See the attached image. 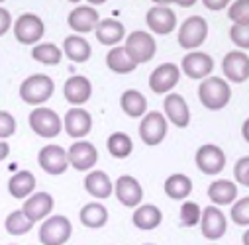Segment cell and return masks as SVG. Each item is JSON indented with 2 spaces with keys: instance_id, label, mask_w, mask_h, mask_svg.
<instances>
[{
  "instance_id": "cell-1",
  "label": "cell",
  "mask_w": 249,
  "mask_h": 245,
  "mask_svg": "<svg viewBox=\"0 0 249 245\" xmlns=\"http://www.w3.org/2000/svg\"><path fill=\"white\" fill-rule=\"evenodd\" d=\"M198 98L208 110H222L231 98V88L222 77H206L198 87Z\"/></svg>"
},
{
  "instance_id": "cell-2",
  "label": "cell",
  "mask_w": 249,
  "mask_h": 245,
  "mask_svg": "<svg viewBox=\"0 0 249 245\" xmlns=\"http://www.w3.org/2000/svg\"><path fill=\"white\" fill-rule=\"evenodd\" d=\"M53 90H55V83L51 81V77H47L43 73H37V75H32V77L24 79V83L20 85L18 94L26 104L39 106V104L47 102L53 96Z\"/></svg>"
},
{
  "instance_id": "cell-3",
  "label": "cell",
  "mask_w": 249,
  "mask_h": 245,
  "mask_svg": "<svg viewBox=\"0 0 249 245\" xmlns=\"http://www.w3.org/2000/svg\"><path fill=\"white\" fill-rule=\"evenodd\" d=\"M28 124L32 128V132L39 138H45V140H51V138H57L63 130V122H61L59 114L55 110H49V108H34L28 116Z\"/></svg>"
},
{
  "instance_id": "cell-4",
  "label": "cell",
  "mask_w": 249,
  "mask_h": 245,
  "mask_svg": "<svg viewBox=\"0 0 249 245\" xmlns=\"http://www.w3.org/2000/svg\"><path fill=\"white\" fill-rule=\"evenodd\" d=\"M126 51L130 53V57L136 61L138 65L142 63H147L151 61L157 53V43H155V37L149 34V32H143V30H134L128 39H126Z\"/></svg>"
},
{
  "instance_id": "cell-5",
  "label": "cell",
  "mask_w": 249,
  "mask_h": 245,
  "mask_svg": "<svg viewBox=\"0 0 249 245\" xmlns=\"http://www.w3.org/2000/svg\"><path fill=\"white\" fill-rule=\"evenodd\" d=\"M208 37V24L202 16H191L182 22V26L178 28V45L182 49H196L200 47Z\"/></svg>"
},
{
  "instance_id": "cell-6",
  "label": "cell",
  "mask_w": 249,
  "mask_h": 245,
  "mask_svg": "<svg viewBox=\"0 0 249 245\" xmlns=\"http://www.w3.org/2000/svg\"><path fill=\"white\" fill-rule=\"evenodd\" d=\"M73 224L65 216H51L39 228V241L43 245H65L71 239Z\"/></svg>"
},
{
  "instance_id": "cell-7",
  "label": "cell",
  "mask_w": 249,
  "mask_h": 245,
  "mask_svg": "<svg viewBox=\"0 0 249 245\" xmlns=\"http://www.w3.org/2000/svg\"><path fill=\"white\" fill-rule=\"evenodd\" d=\"M45 34V24L39 16L26 12L14 22V37L24 45H36Z\"/></svg>"
},
{
  "instance_id": "cell-8",
  "label": "cell",
  "mask_w": 249,
  "mask_h": 245,
  "mask_svg": "<svg viewBox=\"0 0 249 245\" xmlns=\"http://www.w3.org/2000/svg\"><path fill=\"white\" fill-rule=\"evenodd\" d=\"M37 163H39V167L47 175L57 176V175H63L69 169V155H67V151L61 147V145L49 143V145H45V147L39 149Z\"/></svg>"
},
{
  "instance_id": "cell-9",
  "label": "cell",
  "mask_w": 249,
  "mask_h": 245,
  "mask_svg": "<svg viewBox=\"0 0 249 245\" xmlns=\"http://www.w3.org/2000/svg\"><path fill=\"white\" fill-rule=\"evenodd\" d=\"M167 136V118L161 112H147L140 124V138L145 145H159Z\"/></svg>"
},
{
  "instance_id": "cell-10",
  "label": "cell",
  "mask_w": 249,
  "mask_h": 245,
  "mask_svg": "<svg viewBox=\"0 0 249 245\" xmlns=\"http://www.w3.org/2000/svg\"><path fill=\"white\" fill-rule=\"evenodd\" d=\"M195 161H196V167L204 175H218L226 167V153L222 151V147H218L214 143H206V145L198 147Z\"/></svg>"
},
{
  "instance_id": "cell-11",
  "label": "cell",
  "mask_w": 249,
  "mask_h": 245,
  "mask_svg": "<svg viewBox=\"0 0 249 245\" xmlns=\"http://www.w3.org/2000/svg\"><path fill=\"white\" fill-rule=\"evenodd\" d=\"M180 67L189 79H206L214 69V59L204 51H191L182 57Z\"/></svg>"
},
{
  "instance_id": "cell-12",
  "label": "cell",
  "mask_w": 249,
  "mask_h": 245,
  "mask_svg": "<svg viewBox=\"0 0 249 245\" xmlns=\"http://www.w3.org/2000/svg\"><path fill=\"white\" fill-rule=\"evenodd\" d=\"M114 192H116V198L124 206H128V208H136L143 200V189H142V185L138 182V178H134L130 175H122L114 182Z\"/></svg>"
},
{
  "instance_id": "cell-13",
  "label": "cell",
  "mask_w": 249,
  "mask_h": 245,
  "mask_svg": "<svg viewBox=\"0 0 249 245\" xmlns=\"http://www.w3.org/2000/svg\"><path fill=\"white\" fill-rule=\"evenodd\" d=\"M222 73L231 83H245L249 79V57L243 51H230L222 59Z\"/></svg>"
},
{
  "instance_id": "cell-14",
  "label": "cell",
  "mask_w": 249,
  "mask_h": 245,
  "mask_svg": "<svg viewBox=\"0 0 249 245\" xmlns=\"http://www.w3.org/2000/svg\"><path fill=\"white\" fill-rule=\"evenodd\" d=\"M180 79V71L175 63H163L157 69H153L151 77H149V88L155 94H167L169 90H173L177 87Z\"/></svg>"
},
{
  "instance_id": "cell-15",
  "label": "cell",
  "mask_w": 249,
  "mask_h": 245,
  "mask_svg": "<svg viewBox=\"0 0 249 245\" xmlns=\"http://www.w3.org/2000/svg\"><path fill=\"white\" fill-rule=\"evenodd\" d=\"M69 165L75 171H90L98 163V149L90 141H75L69 151Z\"/></svg>"
},
{
  "instance_id": "cell-16",
  "label": "cell",
  "mask_w": 249,
  "mask_h": 245,
  "mask_svg": "<svg viewBox=\"0 0 249 245\" xmlns=\"http://www.w3.org/2000/svg\"><path fill=\"white\" fill-rule=\"evenodd\" d=\"M63 126H65V132L69 138H73V140L87 138L92 130V116L85 108H69L65 114Z\"/></svg>"
},
{
  "instance_id": "cell-17",
  "label": "cell",
  "mask_w": 249,
  "mask_h": 245,
  "mask_svg": "<svg viewBox=\"0 0 249 245\" xmlns=\"http://www.w3.org/2000/svg\"><path fill=\"white\" fill-rule=\"evenodd\" d=\"M145 22L153 34L167 35L177 28V14L169 6H153L145 14Z\"/></svg>"
},
{
  "instance_id": "cell-18",
  "label": "cell",
  "mask_w": 249,
  "mask_h": 245,
  "mask_svg": "<svg viewBox=\"0 0 249 245\" xmlns=\"http://www.w3.org/2000/svg\"><path fill=\"white\" fill-rule=\"evenodd\" d=\"M163 108H165V116L177 128H186L191 124V110H189V104H186L184 96H180L177 92H169L165 96Z\"/></svg>"
},
{
  "instance_id": "cell-19",
  "label": "cell",
  "mask_w": 249,
  "mask_h": 245,
  "mask_svg": "<svg viewBox=\"0 0 249 245\" xmlns=\"http://www.w3.org/2000/svg\"><path fill=\"white\" fill-rule=\"evenodd\" d=\"M63 96L69 104L81 106L90 100L92 96V83L83 75H73L63 85Z\"/></svg>"
},
{
  "instance_id": "cell-20",
  "label": "cell",
  "mask_w": 249,
  "mask_h": 245,
  "mask_svg": "<svg viewBox=\"0 0 249 245\" xmlns=\"http://www.w3.org/2000/svg\"><path fill=\"white\" fill-rule=\"evenodd\" d=\"M200 226H202V235L206 239L216 241L226 233L228 222H226L224 212L218 206H206L200 216Z\"/></svg>"
},
{
  "instance_id": "cell-21",
  "label": "cell",
  "mask_w": 249,
  "mask_h": 245,
  "mask_svg": "<svg viewBox=\"0 0 249 245\" xmlns=\"http://www.w3.org/2000/svg\"><path fill=\"white\" fill-rule=\"evenodd\" d=\"M55 202H53V196L49 192H34L26 198L24 206H22V212L36 224L43 218H47L53 210Z\"/></svg>"
},
{
  "instance_id": "cell-22",
  "label": "cell",
  "mask_w": 249,
  "mask_h": 245,
  "mask_svg": "<svg viewBox=\"0 0 249 245\" xmlns=\"http://www.w3.org/2000/svg\"><path fill=\"white\" fill-rule=\"evenodd\" d=\"M100 22L98 18V12L96 8L92 6H77L75 10L69 12L67 16V24L73 32L77 34H89V32H94L96 24Z\"/></svg>"
},
{
  "instance_id": "cell-23",
  "label": "cell",
  "mask_w": 249,
  "mask_h": 245,
  "mask_svg": "<svg viewBox=\"0 0 249 245\" xmlns=\"http://www.w3.org/2000/svg\"><path fill=\"white\" fill-rule=\"evenodd\" d=\"M106 67L116 75H128L138 69V63L130 57L124 45H116L106 55Z\"/></svg>"
},
{
  "instance_id": "cell-24",
  "label": "cell",
  "mask_w": 249,
  "mask_h": 245,
  "mask_svg": "<svg viewBox=\"0 0 249 245\" xmlns=\"http://www.w3.org/2000/svg\"><path fill=\"white\" fill-rule=\"evenodd\" d=\"M94 34L102 45H118L124 37H126V28H124V24L120 20L106 18V20H100L96 24Z\"/></svg>"
},
{
  "instance_id": "cell-25",
  "label": "cell",
  "mask_w": 249,
  "mask_h": 245,
  "mask_svg": "<svg viewBox=\"0 0 249 245\" xmlns=\"http://www.w3.org/2000/svg\"><path fill=\"white\" fill-rule=\"evenodd\" d=\"M85 189L90 196L98 198V200H104V198H110L112 196V180L110 176L104 173V171H90L87 176H85Z\"/></svg>"
},
{
  "instance_id": "cell-26",
  "label": "cell",
  "mask_w": 249,
  "mask_h": 245,
  "mask_svg": "<svg viewBox=\"0 0 249 245\" xmlns=\"http://www.w3.org/2000/svg\"><path fill=\"white\" fill-rule=\"evenodd\" d=\"M34 189H36V176L32 171H18L8 180V192L18 200L34 194Z\"/></svg>"
},
{
  "instance_id": "cell-27",
  "label": "cell",
  "mask_w": 249,
  "mask_h": 245,
  "mask_svg": "<svg viewBox=\"0 0 249 245\" xmlns=\"http://www.w3.org/2000/svg\"><path fill=\"white\" fill-rule=\"evenodd\" d=\"M63 53L73 61V63H87L92 55L90 43L81 35H67L63 41Z\"/></svg>"
},
{
  "instance_id": "cell-28",
  "label": "cell",
  "mask_w": 249,
  "mask_h": 245,
  "mask_svg": "<svg viewBox=\"0 0 249 245\" xmlns=\"http://www.w3.org/2000/svg\"><path fill=\"white\" fill-rule=\"evenodd\" d=\"M132 222L138 229H143V231H151L155 229L161 222H163V214L157 206L153 204H143V206H138V210L134 212L132 216Z\"/></svg>"
},
{
  "instance_id": "cell-29",
  "label": "cell",
  "mask_w": 249,
  "mask_h": 245,
  "mask_svg": "<svg viewBox=\"0 0 249 245\" xmlns=\"http://www.w3.org/2000/svg\"><path fill=\"white\" fill-rule=\"evenodd\" d=\"M163 189H165V194L169 198H173V200H184L186 196L193 192V180L186 176V175H182V173H175V175L167 176Z\"/></svg>"
},
{
  "instance_id": "cell-30",
  "label": "cell",
  "mask_w": 249,
  "mask_h": 245,
  "mask_svg": "<svg viewBox=\"0 0 249 245\" xmlns=\"http://www.w3.org/2000/svg\"><path fill=\"white\" fill-rule=\"evenodd\" d=\"M208 198L214 202V206L231 204L237 198V187L231 180H214L208 187Z\"/></svg>"
},
{
  "instance_id": "cell-31",
  "label": "cell",
  "mask_w": 249,
  "mask_h": 245,
  "mask_svg": "<svg viewBox=\"0 0 249 245\" xmlns=\"http://www.w3.org/2000/svg\"><path fill=\"white\" fill-rule=\"evenodd\" d=\"M79 220H81L83 226L98 229V228H104L108 224V210L100 202H90V204H85L81 208Z\"/></svg>"
},
{
  "instance_id": "cell-32",
  "label": "cell",
  "mask_w": 249,
  "mask_h": 245,
  "mask_svg": "<svg viewBox=\"0 0 249 245\" xmlns=\"http://www.w3.org/2000/svg\"><path fill=\"white\" fill-rule=\"evenodd\" d=\"M120 106L124 110V114H128L130 118H142L147 112V98L140 92V90H126L120 98Z\"/></svg>"
},
{
  "instance_id": "cell-33",
  "label": "cell",
  "mask_w": 249,
  "mask_h": 245,
  "mask_svg": "<svg viewBox=\"0 0 249 245\" xmlns=\"http://www.w3.org/2000/svg\"><path fill=\"white\" fill-rule=\"evenodd\" d=\"M32 59L41 65H59L63 59V49L55 43H37L32 47Z\"/></svg>"
},
{
  "instance_id": "cell-34",
  "label": "cell",
  "mask_w": 249,
  "mask_h": 245,
  "mask_svg": "<svg viewBox=\"0 0 249 245\" xmlns=\"http://www.w3.org/2000/svg\"><path fill=\"white\" fill-rule=\"evenodd\" d=\"M106 147L110 151L112 157L116 159H126L132 151H134V141L128 134H124V132H116L112 134L108 140H106Z\"/></svg>"
},
{
  "instance_id": "cell-35",
  "label": "cell",
  "mask_w": 249,
  "mask_h": 245,
  "mask_svg": "<svg viewBox=\"0 0 249 245\" xmlns=\"http://www.w3.org/2000/svg\"><path fill=\"white\" fill-rule=\"evenodd\" d=\"M4 228L10 235H26L32 228H34V222L22 212V210H14L8 214V218L4 220Z\"/></svg>"
},
{
  "instance_id": "cell-36",
  "label": "cell",
  "mask_w": 249,
  "mask_h": 245,
  "mask_svg": "<svg viewBox=\"0 0 249 245\" xmlns=\"http://www.w3.org/2000/svg\"><path fill=\"white\" fill-rule=\"evenodd\" d=\"M200 216H202V210H200V206H198L196 202H182L180 212H178L180 226L193 228V226L200 224Z\"/></svg>"
},
{
  "instance_id": "cell-37",
  "label": "cell",
  "mask_w": 249,
  "mask_h": 245,
  "mask_svg": "<svg viewBox=\"0 0 249 245\" xmlns=\"http://www.w3.org/2000/svg\"><path fill=\"white\" fill-rule=\"evenodd\" d=\"M228 18L237 26H249V0H235L228 10Z\"/></svg>"
},
{
  "instance_id": "cell-38",
  "label": "cell",
  "mask_w": 249,
  "mask_h": 245,
  "mask_svg": "<svg viewBox=\"0 0 249 245\" xmlns=\"http://www.w3.org/2000/svg\"><path fill=\"white\" fill-rule=\"evenodd\" d=\"M230 216H231V220H233L237 226H249V196L237 200V202L231 206Z\"/></svg>"
},
{
  "instance_id": "cell-39",
  "label": "cell",
  "mask_w": 249,
  "mask_h": 245,
  "mask_svg": "<svg viewBox=\"0 0 249 245\" xmlns=\"http://www.w3.org/2000/svg\"><path fill=\"white\" fill-rule=\"evenodd\" d=\"M16 134V120L10 112L0 110V140H8Z\"/></svg>"
},
{
  "instance_id": "cell-40",
  "label": "cell",
  "mask_w": 249,
  "mask_h": 245,
  "mask_svg": "<svg viewBox=\"0 0 249 245\" xmlns=\"http://www.w3.org/2000/svg\"><path fill=\"white\" fill-rule=\"evenodd\" d=\"M230 39L233 41V45H237L241 49H249V26L233 24L230 30Z\"/></svg>"
},
{
  "instance_id": "cell-41",
  "label": "cell",
  "mask_w": 249,
  "mask_h": 245,
  "mask_svg": "<svg viewBox=\"0 0 249 245\" xmlns=\"http://www.w3.org/2000/svg\"><path fill=\"white\" fill-rule=\"evenodd\" d=\"M233 176L239 185L249 189V157H241L237 159L235 167H233Z\"/></svg>"
},
{
  "instance_id": "cell-42",
  "label": "cell",
  "mask_w": 249,
  "mask_h": 245,
  "mask_svg": "<svg viewBox=\"0 0 249 245\" xmlns=\"http://www.w3.org/2000/svg\"><path fill=\"white\" fill-rule=\"evenodd\" d=\"M12 28V14L0 6V37L6 35V32Z\"/></svg>"
},
{
  "instance_id": "cell-43",
  "label": "cell",
  "mask_w": 249,
  "mask_h": 245,
  "mask_svg": "<svg viewBox=\"0 0 249 245\" xmlns=\"http://www.w3.org/2000/svg\"><path fill=\"white\" fill-rule=\"evenodd\" d=\"M230 2H231V0H202V4H204L208 10H214V12L226 8Z\"/></svg>"
},
{
  "instance_id": "cell-44",
  "label": "cell",
  "mask_w": 249,
  "mask_h": 245,
  "mask_svg": "<svg viewBox=\"0 0 249 245\" xmlns=\"http://www.w3.org/2000/svg\"><path fill=\"white\" fill-rule=\"evenodd\" d=\"M8 155H10V145L4 140H0V161H4Z\"/></svg>"
},
{
  "instance_id": "cell-45",
  "label": "cell",
  "mask_w": 249,
  "mask_h": 245,
  "mask_svg": "<svg viewBox=\"0 0 249 245\" xmlns=\"http://www.w3.org/2000/svg\"><path fill=\"white\" fill-rule=\"evenodd\" d=\"M173 4H177L180 8H191L196 4V0H173Z\"/></svg>"
},
{
  "instance_id": "cell-46",
  "label": "cell",
  "mask_w": 249,
  "mask_h": 245,
  "mask_svg": "<svg viewBox=\"0 0 249 245\" xmlns=\"http://www.w3.org/2000/svg\"><path fill=\"white\" fill-rule=\"evenodd\" d=\"M241 136H243V140L249 143V118L243 122V126H241Z\"/></svg>"
},
{
  "instance_id": "cell-47",
  "label": "cell",
  "mask_w": 249,
  "mask_h": 245,
  "mask_svg": "<svg viewBox=\"0 0 249 245\" xmlns=\"http://www.w3.org/2000/svg\"><path fill=\"white\" fill-rule=\"evenodd\" d=\"M155 2V6H169V4H173V0H153Z\"/></svg>"
},
{
  "instance_id": "cell-48",
  "label": "cell",
  "mask_w": 249,
  "mask_h": 245,
  "mask_svg": "<svg viewBox=\"0 0 249 245\" xmlns=\"http://www.w3.org/2000/svg\"><path fill=\"white\" fill-rule=\"evenodd\" d=\"M87 2L90 4V6H100V4H104L106 0H87Z\"/></svg>"
},
{
  "instance_id": "cell-49",
  "label": "cell",
  "mask_w": 249,
  "mask_h": 245,
  "mask_svg": "<svg viewBox=\"0 0 249 245\" xmlns=\"http://www.w3.org/2000/svg\"><path fill=\"white\" fill-rule=\"evenodd\" d=\"M241 241H243V245H249V229L243 233V237H241Z\"/></svg>"
},
{
  "instance_id": "cell-50",
  "label": "cell",
  "mask_w": 249,
  "mask_h": 245,
  "mask_svg": "<svg viewBox=\"0 0 249 245\" xmlns=\"http://www.w3.org/2000/svg\"><path fill=\"white\" fill-rule=\"evenodd\" d=\"M69 2H81V0H69Z\"/></svg>"
},
{
  "instance_id": "cell-51",
  "label": "cell",
  "mask_w": 249,
  "mask_h": 245,
  "mask_svg": "<svg viewBox=\"0 0 249 245\" xmlns=\"http://www.w3.org/2000/svg\"><path fill=\"white\" fill-rule=\"evenodd\" d=\"M2 2H6V0H0V4H2Z\"/></svg>"
},
{
  "instance_id": "cell-52",
  "label": "cell",
  "mask_w": 249,
  "mask_h": 245,
  "mask_svg": "<svg viewBox=\"0 0 249 245\" xmlns=\"http://www.w3.org/2000/svg\"><path fill=\"white\" fill-rule=\"evenodd\" d=\"M145 245H153V243H145Z\"/></svg>"
},
{
  "instance_id": "cell-53",
  "label": "cell",
  "mask_w": 249,
  "mask_h": 245,
  "mask_svg": "<svg viewBox=\"0 0 249 245\" xmlns=\"http://www.w3.org/2000/svg\"><path fill=\"white\" fill-rule=\"evenodd\" d=\"M10 245H14V243H10Z\"/></svg>"
}]
</instances>
